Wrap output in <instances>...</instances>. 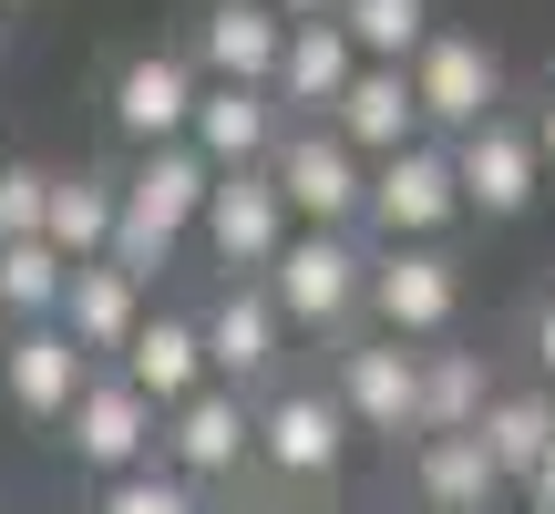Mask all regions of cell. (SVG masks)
I'll return each mask as SVG.
<instances>
[{
    "label": "cell",
    "instance_id": "2e32d148",
    "mask_svg": "<svg viewBox=\"0 0 555 514\" xmlns=\"http://www.w3.org/2000/svg\"><path fill=\"white\" fill-rule=\"evenodd\" d=\"M278 103H268V82H196V114H185V144H196L206 165H268V144H278Z\"/></svg>",
    "mask_w": 555,
    "mask_h": 514
},
{
    "label": "cell",
    "instance_id": "d6986e66",
    "mask_svg": "<svg viewBox=\"0 0 555 514\" xmlns=\"http://www.w3.org/2000/svg\"><path fill=\"white\" fill-rule=\"evenodd\" d=\"M0 381H11V401H21L31 422H62V412H73V391L93 381V360H82L52 319H21L11 350H0Z\"/></svg>",
    "mask_w": 555,
    "mask_h": 514
},
{
    "label": "cell",
    "instance_id": "3957f363",
    "mask_svg": "<svg viewBox=\"0 0 555 514\" xmlns=\"http://www.w3.org/2000/svg\"><path fill=\"white\" fill-rule=\"evenodd\" d=\"M463 217L453 196V155H442L433 134H412L401 155L371 165V196H360V227H371L380 247H442V227Z\"/></svg>",
    "mask_w": 555,
    "mask_h": 514
},
{
    "label": "cell",
    "instance_id": "30bf717a",
    "mask_svg": "<svg viewBox=\"0 0 555 514\" xmlns=\"http://www.w3.org/2000/svg\"><path fill=\"white\" fill-rule=\"evenodd\" d=\"M155 422L165 412L124 371H93L73 391V412H62V442H73V463H93V474H134V463H155Z\"/></svg>",
    "mask_w": 555,
    "mask_h": 514
},
{
    "label": "cell",
    "instance_id": "603a6c76",
    "mask_svg": "<svg viewBox=\"0 0 555 514\" xmlns=\"http://www.w3.org/2000/svg\"><path fill=\"white\" fill-rule=\"evenodd\" d=\"M483 401H494V371H483V350H453V339H433V350H422V422H412V433H474Z\"/></svg>",
    "mask_w": 555,
    "mask_h": 514
},
{
    "label": "cell",
    "instance_id": "52a82bcc",
    "mask_svg": "<svg viewBox=\"0 0 555 514\" xmlns=\"http://www.w3.org/2000/svg\"><path fill=\"white\" fill-rule=\"evenodd\" d=\"M442 155H453V196H463V217H525V206L545 196L535 134H525L515 114H483L474 134H453Z\"/></svg>",
    "mask_w": 555,
    "mask_h": 514
},
{
    "label": "cell",
    "instance_id": "9c48e42d",
    "mask_svg": "<svg viewBox=\"0 0 555 514\" xmlns=\"http://www.w3.org/2000/svg\"><path fill=\"white\" fill-rule=\"evenodd\" d=\"M330 401L350 412V433L401 442V433L422 422V350H412V339H350V350H339Z\"/></svg>",
    "mask_w": 555,
    "mask_h": 514
},
{
    "label": "cell",
    "instance_id": "4fadbf2b",
    "mask_svg": "<svg viewBox=\"0 0 555 514\" xmlns=\"http://www.w3.org/2000/svg\"><path fill=\"white\" fill-rule=\"evenodd\" d=\"M134 319H144V278H124L114 257H73V268H62V309H52V330L73 339L82 360H114L124 339H134Z\"/></svg>",
    "mask_w": 555,
    "mask_h": 514
},
{
    "label": "cell",
    "instance_id": "44dd1931",
    "mask_svg": "<svg viewBox=\"0 0 555 514\" xmlns=\"http://www.w3.org/2000/svg\"><path fill=\"white\" fill-rule=\"evenodd\" d=\"M412 484H422V504H433V514H494V494H504V474L483 463L474 433H422Z\"/></svg>",
    "mask_w": 555,
    "mask_h": 514
},
{
    "label": "cell",
    "instance_id": "8fae6325",
    "mask_svg": "<svg viewBox=\"0 0 555 514\" xmlns=\"http://www.w3.org/2000/svg\"><path fill=\"white\" fill-rule=\"evenodd\" d=\"M196 237L217 247V268H268L278 237H288V206H278V185H268V165H227L217 185H206V206H196Z\"/></svg>",
    "mask_w": 555,
    "mask_h": 514
},
{
    "label": "cell",
    "instance_id": "83f0119b",
    "mask_svg": "<svg viewBox=\"0 0 555 514\" xmlns=\"http://www.w3.org/2000/svg\"><path fill=\"white\" fill-rule=\"evenodd\" d=\"M41 196H52L41 165H0V237H41Z\"/></svg>",
    "mask_w": 555,
    "mask_h": 514
},
{
    "label": "cell",
    "instance_id": "d590c367",
    "mask_svg": "<svg viewBox=\"0 0 555 514\" xmlns=\"http://www.w3.org/2000/svg\"><path fill=\"white\" fill-rule=\"evenodd\" d=\"M0 514H11V504H0Z\"/></svg>",
    "mask_w": 555,
    "mask_h": 514
},
{
    "label": "cell",
    "instance_id": "d6a6232c",
    "mask_svg": "<svg viewBox=\"0 0 555 514\" xmlns=\"http://www.w3.org/2000/svg\"><path fill=\"white\" fill-rule=\"evenodd\" d=\"M237 514H268V504H237Z\"/></svg>",
    "mask_w": 555,
    "mask_h": 514
},
{
    "label": "cell",
    "instance_id": "7402d4cb",
    "mask_svg": "<svg viewBox=\"0 0 555 514\" xmlns=\"http://www.w3.org/2000/svg\"><path fill=\"white\" fill-rule=\"evenodd\" d=\"M545 433H555V391H494V401L474 412V442H483V463H494L504 484H525V474H535Z\"/></svg>",
    "mask_w": 555,
    "mask_h": 514
},
{
    "label": "cell",
    "instance_id": "4dcf8cb0",
    "mask_svg": "<svg viewBox=\"0 0 555 514\" xmlns=\"http://www.w3.org/2000/svg\"><path fill=\"white\" fill-rule=\"evenodd\" d=\"M535 371H545V391H555V298L535 309Z\"/></svg>",
    "mask_w": 555,
    "mask_h": 514
},
{
    "label": "cell",
    "instance_id": "e575fe53",
    "mask_svg": "<svg viewBox=\"0 0 555 514\" xmlns=\"http://www.w3.org/2000/svg\"><path fill=\"white\" fill-rule=\"evenodd\" d=\"M422 514H433V504H422Z\"/></svg>",
    "mask_w": 555,
    "mask_h": 514
},
{
    "label": "cell",
    "instance_id": "7a4b0ae2",
    "mask_svg": "<svg viewBox=\"0 0 555 514\" xmlns=\"http://www.w3.org/2000/svg\"><path fill=\"white\" fill-rule=\"evenodd\" d=\"M268 185L288 206V227H360V196H371V165L330 134V124H278L268 144Z\"/></svg>",
    "mask_w": 555,
    "mask_h": 514
},
{
    "label": "cell",
    "instance_id": "e0dca14e",
    "mask_svg": "<svg viewBox=\"0 0 555 514\" xmlns=\"http://www.w3.org/2000/svg\"><path fill=\"white\" fill-rule=\"evenodd\" d=\"M360 73V52L339 41V21H288V41H278V73H268V103L298 124H319L339 103V82Z\"/></svg>",
    "mask_w": 555,
    "mask_h": 514
},
{
    "label": "cell",
    "instance_id": "6da1fadb",
    "mask_svg": "<svg viewBox=\"0 0 555 514\" xmlns=\"http://www.w3.org/2000/svg\"><path fill=\"white\" fill-rule=\"evenodd\" d=\"M360 268H371V257L350 247V227H288L278 257L258 268V288H268V309L288 319V330H339V319L360 309Z\"/></svg>",
    "mask_w": 555,
    "mask_h": 514
},
{
    "label": "cell",
    "instance_id": "277c9868",
    "mask_svg": "<svg viewBox=\"0 0 555 514\" xmlns=\"http://www.w3.org/2000/svg\"><path fill=\"white\" fill-rule=\"evenodd\" d=\"M401 73H412V103H422V134H433V144L474 134V124L504 103V62L483 52L474 31H442V21L422 31V52L401 62Z\"/></svg>",
    "mask_w": 555,
    "mask_h": 514
},
{
    "label": "cell",
    "instance_id": "f546056e",
    "mask_svg": "<svg viewBox=\"0 0 555 514\" xmlns=\"http://www.w3.org/2000/svg\"><path fill=\"white\" fill-rule=\"evenodd\" d=\"M525 134H535V165H545V185H555V93H545V114L525 124Z\"/></svg>",
    "mask_w": 555,
    "mask_h": 514
},
{
    "label": "cell",
    "instance_id": "f1b7e54d",
    "mask_svg": "<svg viewBox=\"0 0 555 514\" xmlns=\"http://www.w3.org/2000/svg\"><path fill=\"white\" fill-rule=\"evenodd\" d=\"M525 504L555 514V433H545V453H535V474H525Z\"/></svg>",
    "mask_w": 555,
    "mask_h": 514
},
{
    "label": "cell",
    "instance_id": "4316f807",
    "mask_svg": "<svg viewBox=\"0 0 555 514\" xmlns=\"http://www.w3.org/2000/svg\"><path fill=\"white\" fill-rule=\"evenodd\" d=\"M93 514H206V504H196V484L134 463V474H103V504H93Z\"/></svg>",
    "mask_w": 555,
    "mask_h": 514
},
{
    "label": "cell",
    "instance_id": "cb8c5ba5",
    "mask_svg": "<svg viewBox=\"0 0 555 514\" xmlns=\"http://www.w3.org/2000/svg\"><path fill=\"white\" fill-rule=\"evenodd\" d=\"M114 237V176H52L41 196V247L52 257H103Z\"/></svg>",
    "mask_w": 555,
    "mask_h": 514
},
{
    "label": "cell",
    "instance_id": "836d02e7",
    "mask_svg": "<svg viewBox=\"0 0 555 514\" xmlns=\"http://www.w3.org/2000/svg\"><path fill=\"white\" fill-rule=\"evenodd\" d=\"M319 514H339V504H319Z\"/></svg>",
    "mask_w": 555,
    "mask_h": 514
},
{
    "label": "cell",
    "instance_id": "ac0fdd59",
    "mask_svg": "<svg viewBox=\"0 0 555 514\" xmlns=\"http://www.w3.org/2000/svg\"><path fill=\"white\" fill-rule=\"evenodd\" d=\"M114 371L134 381L155 412H176L185 391H206V339H196V319H176V309H144L134 319V339L114 350Z\"/></svg>",
    "mask_w": 555,
    "mask_h": 514
},
{
    "label": "cell",
    "instance_id": "ba28073f",
    "mask_svg": "<svg viewBox=\"0 0 555 514\" xmlns=\"http://www.w3.org/2000/svg\"><path fill=\"white\" fill-rule=\"evenodd\" d=\"M339 453H350V412H339L319 381L268 391V412H258V463H268L278 484H330Z\"/></svg>",
    "mask_w": 555,
    "mask_h": 514
},
{
    "label": "cell",
    "instance_id": "ffe728a7",
    "mask_svg": "<svg viewBox=\"0 0 555 514\" xmlns=\"http://www.w3.org/2000/svg\"><path fill=\"white\" fill-rule=\"evenodd\" d=\"M278 41H288V21H278L268 0H217V11L196 21V82H268Z\"/></svg>",
    "mask_w": 555,
    "mask_h": 514
},
{
    "label": "cell",
    "instance_id": "9a60e30c",
    "mask_svg": "<svg viewBox=\"0 0 555 514\" xmlns=\"http://www.w3.org/2000/svg\"><path fill=\"white\" fill-rule=\"evenodd\" d=\"M185 114H196V62L185 52H134L114 73V134L134 144H185Z\"/></svg>",
    "mask_w": 555,
    "mask_h": 514
},
{
    "label": "cell",
    "instance_id": "5b68a950",
    "mask_svg": "<svg viewBox=\"0 0 555 514\" xmlns=\"http://www.w3.org/2000/svg\"><path fill=\"white\" fill-rule=\"evenodd\" d=\"M155 453L176 484H227L258 463V412H247V391H227V381H206V391H185L176 412L155 422Z\"/></svg>",
    "mask_w": 555,
    "mask_h": 514
},
{
    "label": "cell",
    "instance_id": "d4e9b609",
    "mask_svg": "<svg viewBox=\"0 0 555 514\" xmlns=\"http://www.w3.org/2000/svg\"><path fill=\"white\" fill-rule=\"evenodd\" d=\"M330 21L360 62H412L433 31V0H330Z\"/></svg>",
    "mask_w": 555,
    "mask_h": 514
},
{
    "label": "cell",
    "instance_id": "1f68e13d",
    "mask_svg": "<svg viewBox=\"0 0 555 514\" xmlns=\"http://www.w3.org/2000/svg\"><path fill=\"white\" fill-rule=\"evenodd\" d=\"M278 21H330V0H268Z\"/></svg>",
    "mask_w": 555,
    "mask_h": 514
},
{
    "label": "cell",
    "instance_id": "5bb4252c",
    "mask_svg": "<svg viewBox=\"0 0 555 514\" xmlns=\"http://www.w3.org/2000/svg\"><path fill=\"white\" fill-rule=\"evenodd\" d=\"M196 339H206V381L247 391V381H268V371H278V339H288V319L268 309L258 278H237V288H217V309L196 319Z\"/></svg>",
    "mask_w": 555,
    "mask_h": 514
},
{
    "label": "cell",
    "instance_id": "7c38bea8",
    "mask_svg": "<svg viewBox=\"0 0 555 514\" xmlns=\"http://www.w3.org/2000/svg\"><path fill=\"white\" fill-rule=\"evenodd\" d=\"M319 124H330V134L350 144L360 165L401 155V144L422 134V103H412V73H401V62H360V73L339 82V103H330V114H319Z\"/></svg>",
    "mask_w": 555,
    "mask_h": 514
},
{
    "label": "cell",
    "instance_id": "8992f818",
    "mask_svg": "<svg viewBox=\"0 0 555 514\" xmlns=\"http://www.w3.org/2000/svg\"><path fill=\"white\" fill-rule=\"evenodd\" d=\"M360 309L380 319V339H442L463 309V268L442 247H380L371 268H360Z\"/></svg>",
    "mask_w": 555,
    "mask_h": 514
},
{
    "label": "cell",
    "instance_id": "484cf974",
    "mask_svg": "<svg viewBox=\"0 0 555 514\" xmlns=\"http://www.w3.org/2000/svg\"><path fill=\"white\" fill-rule=\"evenodd\" d=\"M62 268H73V257H52L41 237H0V309L11 319H52L62 309Z\"/></svg>",
    "mask_w": 555,
    "mask_h": 514
}]
</instances>
